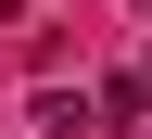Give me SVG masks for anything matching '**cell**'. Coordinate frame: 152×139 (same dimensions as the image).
I'll return each mask as SVG.
<instances>
[{
	"instance_id": "obj_3",
	"label": "cell",
	"mask_w": 152,
	"mask_h": 139,
	"mask_svg": "<svg viewBox=\"0 0 152 139\" xmlns=\"http://www.w3.org/2000/svg\"><path fill=\"white\" fill-rule=\"evenodd\" d=\"M127 13H140V25H152V0H127Z\"/></svg>"
},
{
	"instance_id": "obj_2",
	"label": "cell",
	"mask_w": 152,
	"mask_h": 139,
	"mask_svg": "<svg viewBox=\"0 0 152 139\" xmlns=\"http://www.w3.org/2000/svg\"><path fill=\"white\" fill-rule=\"evenodd\" d=\"M26 127H38V139H89V101H76V89H38Z\"/></svg>"
},
{
	"instance_id": "obj_1",
	"label": "cell",
	"mask_w": 152,
	"mask_h": 139,
	"mask_svg": "<svg viewBox=\"0 0 152 139\" xmlns=\"http://www.w3.org/2000/svg\"><path fill=\"white\" fill-rule=\"evenodd\" d=\"M152 114V76H102V89H89V127H140Z\"/></svg>"
}]
</instances>
